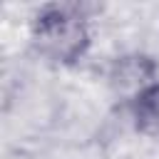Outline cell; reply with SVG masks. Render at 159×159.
<instances>
[{
  "label": "cell",
  "mask_w": 159,
  "mask_h": 159,
  "mask_svg": "<svg viewBox=\"0 0 159 159\" xmlns=\"http://www.w3.org/2000/svg\"><path fill=\"white\" fill-rule=\"evenodd\" d=\"M137 122L142 129L159 134V82L137 97Z\"/></svg>",
  "instance_id": "7a4b0ae2"
},
{
  "label": "cell",
  "mask_w": 159,
  "mask_h": 159,
  "mask_svg": "<svg viewBox=\"0 0 159 159\" xmlns=\"http://www.w3.org/2000/svg\"><path fill=\"white\" fill-rule=\"evenodd\" d=\"M35 40L52 60L72 62L87 47V25L75 7H47L37 15Z\"/></svg>",
  "instance_id": "6da1fadb"
}]
</instances>
